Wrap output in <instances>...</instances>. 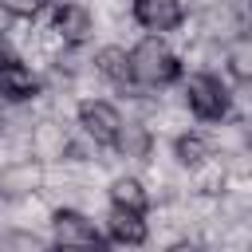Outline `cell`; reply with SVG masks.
Returning a JSON list of instances; mask_svg holds the SVG:
<instances>
[{
	"label": "cell",
	"mask_w": 252,
	"mask_h": 252,
	"mask_svg": "<svg viewBox=\"0 0 252 252\" xmlns=\"http://www.w3.org/2000/svg\"><path fill=\"white\" fill-rule=\"evenodd\" d=\"M55 240H59V244H75V248H98V244H102L98 228H94L83 213H71V209L55 213Z\"/></svg>",
	"instance_id": "5b68a950"
},
{
	"label": "cell",
	"mask_w": 252,
	"mask_h": 252,
	"mask_svg": "<svg viewBox=\"0 0 252 252\" xmlns=\"http://www.w3.org/2000/svg\"><path fill=\"white\" fill-rule=\"evenodd\" d=\"M185 98L197 118H220L228 110V94H224L220 79H213V75H193L185 87Z\"/></svg>",
	"instance_id": "7a4b0ae2"
},
{
	"label": "cell",
	"mask_w": 252,
	"mask_h": 252,
	"mask_svg": "<svg viewBox=\"0 0 252 252\" xmlns=\"http://www.w3.org/2000/svg\"><path fill=\"white\" fill-rule=\"evenodd\" d=\"M0 94H8V98H32L35 94V79H32V71L24 67V63H4L0 67Z\"/></svg>",
	"instance_id": "ba28073f"
},
{
	"label": "cell",
	"mask_w": 252,
	"mask_h": 252,
	"mask_svg": "<svg viewBox=\"0 0 252 252\" xmlns=\"http://www.w3.org/2000/svg\"><path fill=\"white\" fill-rule=\"evenodd\" d=\"M94 67H98V75H106L110 83H130V59H126L122 47H102V51L94 55Z\"/></svg>",
	"instance_id": "9c48e42d"
},
{
	"label": "cell",
	"mask_w": 252,
	"mask_h": 252,
	"mask_svg": "<svg viewBox=\"0 0 252 252\" xmlns=\"http://www.w3.org/2000/svg\"><path fill=\"white\" fill-rule=\"evenodd\" d=\"M91 28H94V20H91V12H87L83 4H63V8L55 12V32H59L67 43H83V39L91 35Z\"/></svg>",
	"instance_id": "8992f818"
},
{
	"label": "cell",
	"mask_w": 252,
	"mask_h": 252,
	"mask_svg": "<svg viewBox=\"0 0 252 252\" xmlns=\"http://www.w3.org/2000/svg\"><path fill=\"white\" fill-rule=\"evenodd\" d=\"M106 228H110V240H118V244H142V240H146V220H142L138 209H122V205H114Z\"/></svg>",
	"instance_id": "52a82bcc"
},
{
	"label": "cell",
	"mask_w": 252,
	"mask_h": 252,
	"mask_svg": "<svg viewBox=\"0 0 252 252\" xmlns=\"http://www.w3.org/2000/svg\"><path fill=\"white\" fill-rule=\"evenodd\" d=\"M0 244H20V248H39V236H0Z\"/></svg>",
	"instance_id": "9a60e30c"
},
{
	"label": "cell",
	"mask_w": 252,
	"mask_h": 252,
	"mask_svg": "<svg viewBox=\"0 0 252 252\" xmlns=\"http://www.w3.org/2000/svg\"><path fill=\"white\" fill-rule=\"evenodd\" d=\"M181 16V0H134V20L146 32H173Z\"/></svg>",
	"instance_id": "277c9868"
},
{
	"label": "cell",
	"mask_w": 252,
	"mask_h": 252,
	"mask_svg": "<svg viewBox=\"0 0 252 252\" xmlns=\"http://www.w3.org/2000/svg\"><path fill=\"white\" fill-rule=\"evenodd\" d=\"M177 158H181L185 165H201V161L209 158V146H205L201 138H193V134H189V138H181V142H177Z\"/></svg>",
	"instance_id": "7c38bea8"
},
{
	"label": "cell",
	"mask_w": 252,
	"mask_h": 252,
	"mask_svg": "<svg viewBox=\"0 0 252 252\" xmlns=\"http://www.w3.org/2000/svg\"><path fill=\"white\" fill-rule=\"evenodd\" d=\"M110 197H114V205H122V209H146V189H142V181H134V177H118L114 181V189H110Z\"/></svg>",
	"instance_id": "30bf717a"
},
{
	"label": "cell",
	"mask_w": 252,
	"mask_h": 252,
	"mask_svg": "<svg viewBox=\"0 0 252 252\" xmlns=\"http://www.w3.org/2000/svg\"><path fill=\"white\" fill-rule=\"evenodd\" d=\"M79 122L87 130V138H94L98 146H114L118 130H122V118L110 102H83L79 106Z\"/></svg>",
	"instance_id": "3957f363"
},
{
	"label": "cell",
	"mask_w": 252,
	"mask_h": 252,
	"mask_svg": "<svg viewBox=\"0 0 252 252\" xmlns=\"http://www.w3.org/2000/svg\"><path fill=\"white\" fill-rule=\"evenodd\" d=\"M232 71L240 75V79H248L252 75V63H248V39L240 35L236 39V47H232Z\"/></svg>",
	"instance_id": "4fadbf2b"
},
{
	"label": "cell",
	"mask_w": 252,
	"mask_h": 252,
	"mask_svg": "<svg viewBox=\"0 0 252 252\" xmlns=\"http://www.w3.org/2000/svg\"><path fill=\"white\" fill-rule=\"evenodd\" d=\"M130 79L134 83H146V87H161V83H173L177 79V55L158 39V35H150V39H142L130 55Z\"/></svg>",
	"instance_id": "6da1fadb"
},
{
	"label": "cell",
	"mask_w": 252,
	"mask_h": 252,
	"mask_svg": "<svg viewBox=\"0 0 252 252\" xmlns=\"http://www.w3.org/2000/svg\"><path fill=\"white\" fill-rule=\"evenodd\" d=\"M114 142H118V150H122L126 158H142V154H146V142H150V138H146V130H142V126H122Z\"/></svg>",
	"instance_id": "8fae6325"
},
{
	"label": "cell",
	"mask_w": 252,
	"mask_h": 252,
	"mask_svg": "<svg viewBox=\"0 0 252 252\" xmlns=\"http://www.w3.org/2000/svg\"><path fill=\"white\" fill-rule=\"evenodd\" d=\"M39 4H43V0H0V8H4L8 16H35Z\"/></svg>",
	"instance_id": "5bb4252c"
},
{
	"label": "cell",
	"mask_w": 252,
	"mask_h": 252,
	"mask_svg": "<svg viewBox=\"0 0 252 252\" xmlns=\"http://www.w3.org/2000/svg\"><path fill=\"white\" fill-rule=\"evenodd\" d=\"M8 63V47H4V39H0V67Z\"/></svg>",
	"instance_id": "2e32d148"
}]
</instances>
